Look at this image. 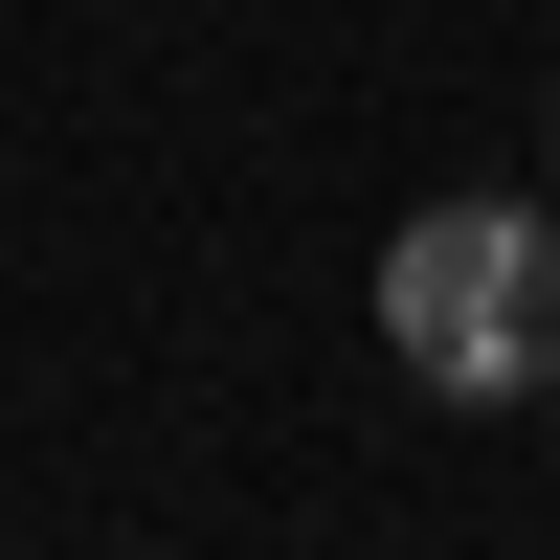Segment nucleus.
<instances>
[{
    "label": "nucleus",
    "mask_w": 560,
    "mask_h": 560,
    "mask_svg": "<svg viewBox=\"0 0 560 560\" xmlns=\"http://www.w3.org/2000/svg\"><path fill=\"white\" fill-rule=\"evenodd\" d=\"M382 359L427 404H538L560 382V202H427L382 247Z\"/></svg>",
    "instance_id": "obj_1"
}]
</instances>
